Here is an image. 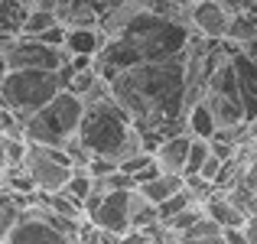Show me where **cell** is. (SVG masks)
Wrapping results in <instances>:
<instances>
[{"instance_id":"cell-1","label":"cell","mask_w":257,"mask_h":244,"mask_svg":"<svg viewBox=\"0 0 257 244\" xmlns=\"http://www.w3.org/2000/svg\"><path fill=\"white\" fill-rule=\"evenodd\" d=\"M111 98L127 124L140 134L144 150L153 153L160 140L186 134V81L182 56L170 62H137L111 81Z\"/></svg>"},{"instance_id":"cell-2","label":"cell","mask_w":257,"mask_h":244,"mask_svg":"<svg viewBox=\"0 0 257 244\" xmlns=\"http://www.w3.org/2000/svg\"><path fill=\"white\" fill-rule=\"evenodd\" d=\"M78 144L85 147L88 157H104V160H131L144 150V140L140 134L127 124L124 111H120L114 101L107 104H91L82 111V120H78Z\"/></svg>"},{"instance_id":"cell-3","label":"cell","mask_w":257,"mask_h":244,"mask_svg":"<svg viewBox=\"0 0 257 244\" xmlns=\"http://www.w3.org/2000/svg\"><path fill=\"white\" fill-rule=\"evenodd\" d=\"M117 39H124V43L131 46L140 62H170V59L182 56L189 30L179 26V23H173V20L140 13Z\"/></svg>"},{"instance_id":"cell-4","label":"cell","mask_w":257,"mask_h":244,"mask_svg":"<svg viewBox=\"0 0 257 244\" xmlns=\"http://www.w3.org/2000/svg\"><path fill=\"white\" fill-rule=\"evenodd\" d=\"M82 101L69 91H59L52 101H46L36 114H30L23 124V140L36 147H52L62 150L65 140L78 134V120H82Z\"/></svg>"},{"instance_id":"cell-5","label":"cell","mask_w":257,"mask_h":244,"mask_svg":"<svg viewBox=\"0 0 257 244\" xmlns=\"http://www.w3.org/2000/svg\"><path fill=\"white\" fill-rule=\"evenodd\" d=\"M62 91L56 72H7L0 78V107L10 111L20 124H26L30 114H36L46 101Z\"/></svg>"},{"instance_id":"cell-6","label":"cell","mask_w":257,"mask_h":244,"mask_svg":"<svg viewBox=\"0 0 257 244\" xmlns=\"http://www.w3.org/2000/svg\"><path fill=\"white\" fill-rule=\"evenodd\" d=\"M20 166L26 169L33 189L39 195H52V192H62L65 182L72 176V163L62 150H52V147H36V144H26V153H23V163Z\"/></svg>"},{"instance_id":"cell-7","label":"cell","mask_w":257,"mask_h":244,"mask_svg":"<svg viewBox=\"0 0 257 244\" xmlns=\"http://www.w3.org/2000/svg\"><path fill=\"white\" fill-rule=\"evenodd\" d=\"M7 72H56L62 65H69V52L65 49H52L43 46L39 39H13V46L4 56Z\"/></svg>"},{"instance_id":"cell-8","label":"cell","mask_w":257,"mask_h":244,"mask_svg":"<svg viewBox=\"0 0 257 244\" xmlns=\"http://www.w3.org/2000/svg\"><path fill=\"white\" fill-rule=\"evenodd\" d=\"M0 244H78L72 241L69 234L56 231V228H49L43 218L36 215V208H23V215H20V221L10 228V234H7Z\"/></svg>"},{"instance_id":"cell-9","label":"cell","mask_w":257,"mask_h":244,"mask_svg":"<svg viewBox=\"0 0 257 244\" xmlns=\"http://www.w3.org/2000/svg\"><path fill=\"white\" fill-rule=\"evenodd\" d=\"M228 13L221 10V7H215L212 0H195L192 7H189V26H192V33H199L202 39H212V43H221L228 33Z\"/></svg>"},{"instance_id":"cell-10","label":"cell","mask_w":257,"mask_h":244,"mask_svg":"<svg viewBox=\"0 0 257 244\" xmlns=\"http://www.w3.org/2000/svg\"><path fill=\"white\" fill-rule=\"evenodd\" d=\"M189 140H192L189 134H176V137H166V140H160V144H157V150L150 153L160 173H166V176H182V173H186Z\"/></svg>"},{"instance_id":"cell-11","label":"cell","mask_w":257,"mask_h":244,"mask_svg":"<svg viewBox=\"0 0 257 244\" xmlns=\"http://www.w3.org/2000/svg\"><path fill=\"white\" fill-rule=\"evenodd\" d=\"M231 69H234V85H238V101L244 120H257V69L247 62L244 56H231Z\"/></svg>"},{"instance_id":"cell-12","label":"cell","mask_w":257,"mask_h":244,"mask_svg":"<svg viewBox=\"0 0 257 244\" xmlns=\"http://www.w3.org/2000/svg\"><path fill=\"white\" fill-rule=\"evenodd\" d=\"M199 205H202V215H205L212 225H218L221 231H225V228H244V221H247L244 215L228 202V195L221 192V189H212Z\"/></svg>"},{"instance_id":"cell-13","label":"cell","mask_w":257,"mask_h":244,"mask_svg":"<svg viewBox=\"0 0 257 244\" xmlns=\"http://www.w3.org/2000/svg\"><path fill=\"white\" fill-rule=\"evenodd\" d=\"M140 13H144V10H140L137 0H117L114 7H107V10L98 17V30L104 33L107 39H117L120 33H124L127 26L140 17Z\"/></svg>"},{"instance_id":"cell-14","label":"cell","mask_w":257,"mask_h":244,"mask_svg":"<svg viewBox=\"0 0 257 244\" xmlns=\"http://www.w3.org/2000/svg\"><path fill=\"white\" fill-rule=\"evenodd\" d=\"M59 26L65 30H98V13L88 7V0H69L56 10Z\"/></svg>"},{"instance_id":"cell-15","label":"cell","mask_w":257,"mask_h":244,"mask_svg":"<svg viewBox=\"0 0 257 244\" xmlns=\"http://www.w3.org/2000/svg\"><path fill=\"white\" fill-rule=\"evenodd\" d=\"M186 186V179L182 176H166V173H157L153 179H147L144 186H134L140 195H144L150 205H160V202H166L170 195H176L179 189Z\"/></svg>"},{"instance_id":"cell-16","label":"cell","mask_w":257,"mask_h":244,"mask_svg":"<svg viewBox=\"0 0 257 244\" xmlns=\"http://www.w3.org/2000/svg\"><path fill=\"white\" fill-rule=\"evenodd\" d=\"M104 43H107V36L101 30H65L62 49L69 52V56H88L91 59Z\"/></svg>"},{"instance_id":"cell-17","label":"cell","mask_w":257,"mask_h":244,"mask_svg":"<svg viewBox=\"0 0 257 244\" xmlns=\"http://www.w3.org/2000/svg\"><path fill=\"white\" fill-rule=\"evenodd\" d=\"M26 7L20 0H0V36L7 39H20L23 33V23H26Z\"/></svg>"},{"instance_id":"cell-18","label":"cell","mask_w":257,"mask_h":244,"mask_svg":"<svg viewBox=\"0 0 257 244\" xmlns=\"http://www.w3.org/2000/svg\"><path fill=\"white\" fill-rule=\"evenodd\" d=\"M30 199H33V195H30ZM30 199H20V195L0 189V241H4L7 234H10V228L20 221L23 208H30Z\"/></svg>"},{"instance_id":"cell-19","label":"cell","mask_w":257,"mask_h":244,"mask_svg":"<svg viewBox=\"0 0 257 244\" xmlns=\"http://www.w3.org/2000/svg\"><path fill=\"white\" fill-rule=\"evenodd\" d=\"M127 221H131V231H140V228L157 221V205H150L137 189L127 192Z\"/></svg>"},{"instance_id":"cell-20","label":"cell","mask_w":257,"mask_h":244,"mask_svg":"<svg viewBox=\"0 0 257 244\" xmlns=\"http://www.w3.org/2000/svg\"><path fill=\"white\" fill-rule=\"evenodd\" d=\"M182 120H186V134H189V137H195V140H212V134L218 131L215 120H212V114H208V107L202 104V101L189 107Z\"/></svg>"},{"instance_id":"cell-21","label":"cell","mask_w":257,"mask_h":244,"mask_svg":"<svg viewBox=\"0 0 257 244\" xmlns=\"http://www.w3.org/2000/svg\"><path fill=\"white\" fill-rule=\"evenodd\" d=\"M0 189H7V192L20 195V199H30V195L36 192L23 166H4V179H0Z\"/></svg>"},{"instance_id":"cell-22","label":"cell","mask_w":257,"mask_h":244,"mask_svg":"<svg viewBox=\"0 0 257 244\" xmlns=\"http://www.w3.org/2000/svg\"><path fill=\"white\" fill-rule=\"evenodd\" d=\"M192 202H195V199H192V192H189V189L182 186L176 195H170L166 202H160V205H157V221H160V225H163V221H170L173 215H179L182 208H189Z\"/></svg>"},{"instance_id":"cell-23","label":"cell","mask_w":257,"mask_h":244,"mask_svg":"<svg viewBox=\"0 0 257 244\" xmlns=\"http://www.w3.org/2000/svg\"><path fill=\"white\" fill-rule=\"evenodd\" d=\"M59 20H56V13H49V10H30L26 13V23H23V33L20 36H26V39H36V36H43L49 26H56Z\"/></svg>"},{"instance_id":"cell-24","label":"cell","mask_w":257,"mask_h":244,"mask_svg":"<svg viewBox=\"0 0 257 244\" xmlns=\"http://www.w3.org/2000/svg\"><path fill=\"white\" fill-rule=\"evenodd\" d=\"M62 192L69 195V199H75V202H85L88 199V192H91V176L85 173V166L72 169V176H69V182H65Z\"/></svg>"},{"instance_id":"cell-25","label":"cell","mask_w":257,"mask_h":244,"mask_svg":"<svg viewBox=\"0 0 257 244\" xmlns=\"http://www.w3.org/2000/svg\"><path fill=\"white\" fill-rule=\"evenodd\" d=\"M208 140H189V157H186V173H182V179H189V176H195L199 173V166L208 160Z\"/></svg>"},{"instance_id":"cell-26","label":"cell","mask_w":257,"mask_h":244,"mask_svg":"<svg viewBox=\"0 0 257 244\" xmlns=\"http://www.w3.org/2000/svg\"><path fill=\"white\" fill-rule=\"evenodd\" d=\"M82 107H91V104H107V101H114L111 98V85H107L104 78H94L91 85H88V91L82 94Z\"/></svg>"},{"instance_id":"cell-27","label":"cell","mask_w":257,"mask_h":244,"mask_svg":"<svg viewBox=\"0 0 257 244\" xmlns=\"http://www.w3.org/2000/svg\"><path fill=\"white\" fill-rule=\"evenodd\" d=\"M43 46H52V49H62V43H65V26H49V30L43 33V36H36Z\"/></svg>"},{"instance_id":"cell-28","label":"cell","mask_w":257,"mask_h":244,"mask_svg":"<svg viewBox=\"0 0 257 244\" xmlns=\"http://www.w3.org/2000/svg\"><path fill=\"white\" fill-rule=\"evenodd\" d=\"M218 169H221V160L208 153V160L199 166V173H195V176H199L202 182H208V186H212V182H215V176H218Z\"/></svg>"},{"instance_id":"cell-29","label":"cell","mask_w":257,"mask_h":244,"mask_svg":"<svg viewBox=\"0 0 257 244\" xmlns=\"http://www.w3.org/2000/svg\"><path fill=\"white\" fill-rule=\"evenodd\" d=\"M26 153V140H7V166H20Z\"/></svg>"},{"instance_id":"cell-30","label":"cell","mask_w":257,"mask_h":244,"mask_svg":"<svg viewBox=\"0 0 257 244\" xmlns=\"http://www.w3.org/2000/svg\"><path fill=\"white\" fill-rule=\"evenodd\" d=\"M212 4H215V7H221L228 17H238V13H247L251 0H212Z\"/></svg>"},{"instance_id":"cell-31","label":"cell","mask_w":257,"mask_h":244,"mask_svg":"<svg viewBox=\"0 0 257 244\" xmlns=\"http://www.w3.org/2000/svg\"><path fill=\"white\" fill-rule=\"evenodd\" d=\"M241 182H244V189H247L251 195H257V157H254L251 163H247V169H244V179H241Z\"/></svg>"},{"instance_id":"cell-32","label":"cell","mask_w":257,"mask_h":244,"mask_svg":"<svg viewBox=\"0 0 257 244\" xmlns=\"http://www.w3.org/2000/svg\"><path fill=\"white\" fill-rule=\"evenodd\" d=\"M221 244H247V238L241 228H225L221 231Z\"/></svg>"},{"instance_id":"cell-33","label":"cell","mask_w":257,"mask_h":244,"mask_svg":"<svg viewBox=\"0 0 257 244\" xmlns=\"http://www.w3.org/2000/svg\"><path fill=\"white\" fill-rule=\"evenodd\" d=\"M117 244H150V241H147L140 231H127V234H120V238H117Z\"/></svg>"},{"instance_id":"cell-34","label":"cell","mask_w":257,"mask_h":244,"mask_svg":"<svg viewBox=\"0 0 257 244\" xmlns=\"http://www.w3.org/2000/svg\"><path fill=\"white\" fill-rule=\"evenodd\" d=\"M170 244H221V234L212 241H186V238H170Z\"/></svg>"},{"instance_id":"cell-35","label":"cell","mask_w":257,"mask_h":244,"mask_svg":"<svg viewBox=\"0 0 257 244\" xmlns=\"http://www.w3.org/2000/svg\"><path fill=\"white\" fill-rule=\"evenodd\" d=\"M163 4H170V7H179V10H189V7H192L195 0H163Z\"/></svg>"},{"instance_id":"cell-36","label":"cell","mask_w":257,"mask_h":244,"mask_svg":"<svg viewBox=\"0 0 257 244\" xmlns=\"http://www.w3.org/2000/svg\"><path fill=\"white\" fill-rule=\"evenodd\" d=\"M0 179H4V166H0Z\"/></svg>"}]
</instances>
